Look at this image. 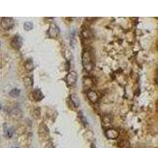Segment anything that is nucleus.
<instances>
[{
    "instance_id": "nucleus-1",
    "label": "nucleus",
    "mask_w": 158,
    "mask_h": 148,
    "mask_svg": "<svg viewBox=\"0 0 158 148\" xmlns=\"http://www.w3.org/2000/svg\"><path fill=\"white\" fill-rule=\"evenodd\" d=\"M82 64L86 71L90 72L92 71L94 63H93V58L91 55V53L89 51H84L83 54H82Z\"/></svg>"
},
{
    "instance_id": "nucleus-2",
    "label": "nucleus",
    "mask_w": 158,
    "mask_h": 148,
    "mask_svg": "<svg viewBox=\"0 0 158 148\" xmlns=\"http://www.w3.org/2000/svg\"><path fill=\"white\" fill-rule=\"evenodd\" d=\"M77 81V73L75 71L68 72L66 75V83L68 86H73Z\"/></svg>"
},
{
    "instance_id": "nucleus-3",
    "label": "nucleus",
    "mask_w": 158,
    "mask_h": 148,
    "mask_svg": "<svg viewBox=\"0 0 158 148\" xmlns=\"http://www.w3.org/2000/svg\"><path fill=\"white\" fill-rule=\"evenodd\" d=\"M48 36L51 38H56L59 34V29L58 27V25L54 24V23H51L50 26V29H48Z\"/></svg>"
},
{
    "instance_id": "nucleus-4",
    "label": "nucleus",
    "mask_w": 158,
    "mask_h": 148,
    "mask_svg": "<svg viewBox=\"0 0 158 148\" xmlns=\"http://www.w3.org/2000/svg\"><path fill=\"white\" fill-rule=\"evenodd\" d=\"M13 19L12 18H2L1 19V26L4 30H9L13 27Z\"/></svg>"
},
{
    "instance_id": "nucleus-5",
    "label": "nucleus",
    "mask_w": 158,
    "mask_h": 148,
    "mask_svg": "<svg viewBox=\"0 0 158 148\" xmlns=\"http://www.w3.org/2000/svg\"><path fill=\"white\" fill-rule=\"evenodd\" d=\"M106 136L108 137L109 139H116L119 137V131L115 128H108L107 130L105 131Z\"/></svg>"
},
{
    "instance_id": "nucleus-6",
    "label": "nucleus",
    "mask_w": 158,
    "mask_h": 148,
    "mask_svg": "<svg viewBox=\"0 0 158 148\" xmlns=\"http://www.w3.org/2000/svg\"><path fill=\"white\" fill-rule=\"evenodd\" d=\"M22 46V39L20 36H15L11 40V46L15 49H19Z\"/></svg>"
},
{
    "instance_id": "nucleus-7",
    "label": "nucleus",
    "mask_w": 158,
    "mask_h": 148,
    "mask_svg": "<svg viewBox=\"0 0 158 148\" xmlns=\"http://www.w3.org/2000/svg\"><path fill=\"white\" fill-rule=\"evenodd\" d=\"M30 97L32 98V100H35V101H37V102H39V101L43 100L44 95H43L42 91H41L40 89H36L31 93Z\"/></svg>"
},
{
    "instance_id": "nucleus-8",
    "label": "nucleus",
    "mask_w": 158,
    "mask_h": 148,
    "mask_svg": "<svg viewBox=\"0 0 158 148\" xmlns=\"http://www.w3.org/2000/svg\"><path fill=\"white\" fill-rule=\"evenodd\" d=\"M87 97L92 103H97L98 100H99V96H98L97 92H95V91H93V90H88Z\"/></svg>"
},
{
    "instance_id": "nucleus-9",
    "label": "nucleus",
    "mask_w": 158,
    "mask_h": 148,
    "mask_svg": "<svg viewBox=\"0 0 158 148\" xmlns=\"http://www.w3.org/2000/svg\"><path fill=\"white\" fill-rule=\"evenodd\" d=\"M39 134H40V136L44 139H45V137L48 136V129L46 126L45 123H42L40 126V128H39Z\"/></svg>"
},
{
    "instance_id": "nucleus-10",
    "label": "nucleus",
    "mask_w": 158,
    "mask_h": 148,
    "mask_svg": "<svg viewBox=\"0 0 158 148\" xmlns=\"http://www.w3.org/2000/svg\"><path fill=\"white\" fill-rule=\"evenodd\" d=\"M83 86L85 89H89V88H91L93 86V80L92 78H90V77H84L83 78Z\"/></svg>"
},
{
    "instance_id": "nucleus-11",
    "label": "nucleus",
    "mask_w": 158,
    "mask_h": 148,
    "mask_svg": "<svg viewBox=\"0 0 158 148\" xmlns=\"http://www.w3.org/2000/svg\"><path fill=\"white\" fill-rule=\"evenodd\" d=\"M69 100H70V102L72 103V106H73V107L77 108L79 106V100H78V98H77L76 95H74V94L70 95Z\"/></svg>"
},
{
    "instance_id": "nucleus-12",
    "label": "nucleus",
    "mask_w": 158,
    "mask_h": 148,
    "mask_svg": "<svg viewBox=\"0 0 158 148\" xmlns=\"http://www.w3.org/2000/svg\"><path fill=\"white\" fill-rule=\"evenodd\" d=\"M25 69H26V71H28V72L32 71L34 69V62L32 59H28V60L25 62Z\"/></svg>"
},
{
    "instance_id": "nucleus-13",
    "label": "nucleus",
    "mask_w": 158,
    "mask_h": 148,
    "mask_svg": "<svg viewBox=\"0 0 158 148\" xmlns=\"http://www.w3.org/2000/svg\"><path fill=\"white\" fill-rule=\"evenodd\" d=\"M102 121L103 123L105 124V126H109V124L112 123L113 119H112V116H111L110 115H104L102 118Z\"/></svg>"
},
{
    "instance_id": "nucleus-14",
    "label": "nucleus",
    "mask_w": 158,
    "mask_h": 148,
    "mask_svg": "<svg viewBox=\"0 0 158 148\" xmlns=\"http://www.w3.org/2000/svg\"><path fill=\"white\" fill-rule=\"evenodd\" d=\"M24 84L26 88H31L33 86V78L32 76H27L24 79Z\"/></svg>"
},
{
    "instance_id": "nucleus-15",
    "label": "nucleus",
    "mask_w": 158,
    "mask_h": 148,
    "mask_svg": "<svg viewBox=\"0 0 158 148\" xmlns=\"http://www.w3.org/2000/svg\"><path fill=\"white\" fill-rule=\"evenodd\" d=\"M82 36H83L85 39H89V38L92 37V34L88 29H84L83 31H82Z\"/></svg>"
},
{
    "instance_id": "nucleus-16",
    "label": "nucleus",
    "mask_w": 158,
    "mask_h": 148,
    "mask_svg": "<svg viewBox=\"0 0 158 148\" xmlns=\"http://www.w3.org/2000/svg\"><path fill=\"white\" fill-rule=\"evenodd\" d=\"M12 116H15V118H20L21 116V115H22V113H21V111L19 110V109H14V110L12 111Z\"/></svg>"
},
{
    "instance_id": "nucleus-17",
    "label": "nucleus",
    "mask_w": 158,
    "mask_h": 148,
    "mask_svg": "<svg viewBox=\"0 0 158 148\" xmlns=\"http://www.w3.org/2000/svg\"><path fill=\"white\" fill-rule=\"evenodd\" d=\"M20 95V90H18V89H13L12 91H10V96L11 97H14V98H16L18 97V96Z\"/></svg>"
},
{
    "instance_id": "nucleus-18",
    "label": "nucleus",
    "mask_w": 158,
    "mask_h": 148,
    "mask_svg": "<svg viewBox=\"0 0 158 148\" xmlns=\"http://www.w3.org/2000/svg\"><path fill=\"white\" fill-rule=\"evenodd\" d=\"M24 29L26 31H31L33 29V23L32 22H26L24 24Z\"/></svg>"
},
{
    "instance_id": "nucleus-19",
    "label": "nucleus",
    "mask_w": 158,
    "mask_h": 148,
    "mask_svg": "<svg viewBox=\"0 0 158 148\" xmlns=\"http://www.w3.org/2000/svg\"><path fill=\"white\" fill-rule=\"evenodd\" d=\"M34 116H35L36 119L40 118V109L39 108H36L35 110H34Z\"/></svg>"
},
{
    "instance_id": "nucleus-20",
    "label": "nucleus",
    "mask_w": 158,
    "mask_h": 148,
    "mask_svg": "<svg viewBox=\"0 0 158 148\" xmlns=\"http://www.w3.org/2000/svg\"><path fill=\"white\" fill-rule=\"evenodd\" d=\"M44 148H53V143H51V142H50L48 141V143H46V145H45V147Z\"/></svg>"
},
{
    "instance_id": "nucleus-21",
    "label": "nucleus",
    "mask_w": 158,
    "mask_h": 148,
    "mask_svg": "<svg viewBox=\"0 0 158 148\" xmlns=\"http://www.w3.org/2000/svg\"><path fill=\"white\" fill-rule=\"evenodd\" d=\"M13 135V128H9L8 129V136L11 137Z\"/></svg>"
},
{
    "instance_id": "nucleus-22",
    "label": "nucleus",
    "mask_w": 158,
    "mask_h": 148,
    "mask_svg": "<svg viewBox=\"0 0 158 148\" xmlns=\"http://www.w3.org/2000/svg\"><path fill=\"white\" fill-rule=\"evenodd\" d=\"M0 109H1V105H0Z\"/></svg>"
}]
</instances>
